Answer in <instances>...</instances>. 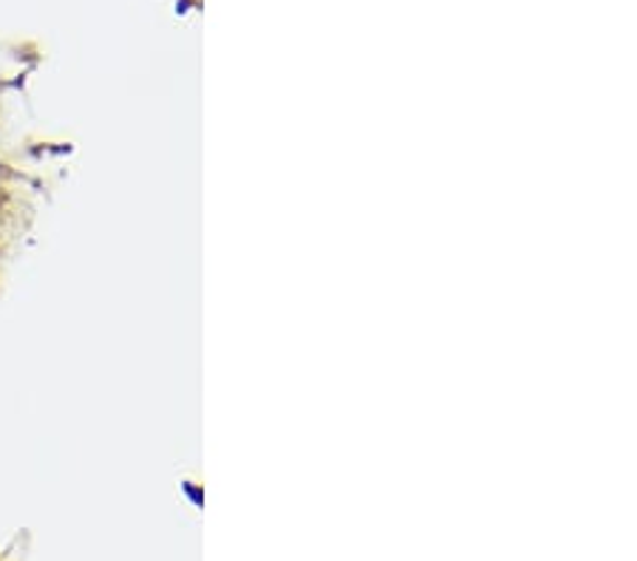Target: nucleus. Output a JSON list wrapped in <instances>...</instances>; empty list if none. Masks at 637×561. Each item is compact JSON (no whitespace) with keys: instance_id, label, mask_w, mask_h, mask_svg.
<instances>
[]
</instances>
